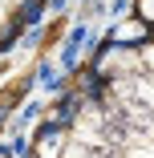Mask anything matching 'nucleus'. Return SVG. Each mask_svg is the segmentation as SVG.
I'll use <instances>...</instances> for the list:
<instances>
[{
    "mask_svg": "<svg viewBox=\"0 0 154 158\" xmlns=\"http://www.w3.org/2000/svg\"><path fill=\"white\" fill-rule=\"evenodd\" d=\"M33 158H154V0H134L33 130Z\"/></svg>",
    "mask_w": 154,
    "mask_h": 158,
    "instance_id": "f257e3e1",
    "label": "nucleus"
},
{
    "mask_svg": "<svg viewBox=\"0 0 154 158\" xmlns=\"http://www.w3.org/2000/svg\"><path fill=\"white\" fill-rule=\"evenodd\" d=\"M45 4L49 0H0V49L16 45L28 28L37 24Z\"/></svg>",
    "mask_w": 154,
    "mask_h": 158,
    "instance_id": "f03ea898",
    "label": "nucleus"
},
{
    "mask_svg": "<svg viewBox=\"0 0 154 158\" xmlns=\"http://www.w3.org/2000/svg\"><path fill=\"white\" fill-rule=\"evenodd\" d=\"M0 158H4V154H0Z\"/></svg>",
    "mask_w": 154,
    "mask_h": 158,
    "instance_id": "7ed1b4c3",
    "label": "nucleus"
}]
</instances>
